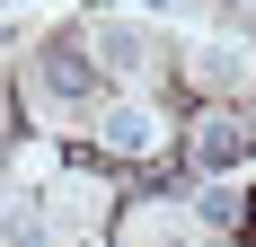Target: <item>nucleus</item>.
<instances>
[{
  "instance_id": "f257e3e1",
  "label": "nucleus",
  "mask_w": 256,
  "mask_h": 247,
  "mask_svg": "<svg viewBox=\"0 0 256 247\" xmlns=\"http://www.w3.org/2000/svg\"><path fill=\"white\" fill-rule=\"evenodd\" d=\"M248 150H256V132L238 115H204V124H194V168H238Z\"/></svg>"
},
{
  "instance_id": "f03ea898",
  "label": "nucleus",
  "mask_w": 256,
  "mask_h": 247,
  "mask_svg": "<svg viewBox=\"0 0 256 247\" xmlns=\"http://www.w3.org/2000/svg\"><path fill=\"white\" fill-rule=\"evenodd\" d=\"M44 98H88V88H98V71H88V53L71 44V36H62V44H44Z\"/></svg>"
},
{
  "instance_id": "7ed1b4c3",
  "label": "nucleus",
  "mask_w": 256,
  "mask_h": 247,
  "mask_svg": "<svg viewBox=\"0 0 256 247\" xmlns=\"http://www.w3.org/2000/svg\"><path fill=\"white\" fill-rule=\"evenodd\" d=\"M159 132H150V115H132V106H115V115H106V150H115V159H132V150H150Z\"/></svg>"
},
{
  "instance_id": "20e7f679",
  "label": "nucleus",
  "mask_w": 256,
  "mask_h": 247,
  "mask_svg": "<svg viewBox=\"0 0 256 247\" xmlns=\"http://www.w3.org/2000/svg\"><path fill=\"white\" fill-rule=\"evenodd\" d=\"M106 53H115V71H142L150 36H142V26H106Z\"/></svg>"
},
{
  "instance_id": "39448f33",
  "label": "nucleus",
  "mask_w": 256,
  "mask_h": 247,
  "mask_svg": "<svg viewBox=\"0 0 256 247\" xmlns=\"http://www.w3.org/2000/svg\"><path fill=\"white\" fill-rule=\"evenodd\" d=\"M18 247H44V238H18Z\"/></svg>"
}]
</instances>
